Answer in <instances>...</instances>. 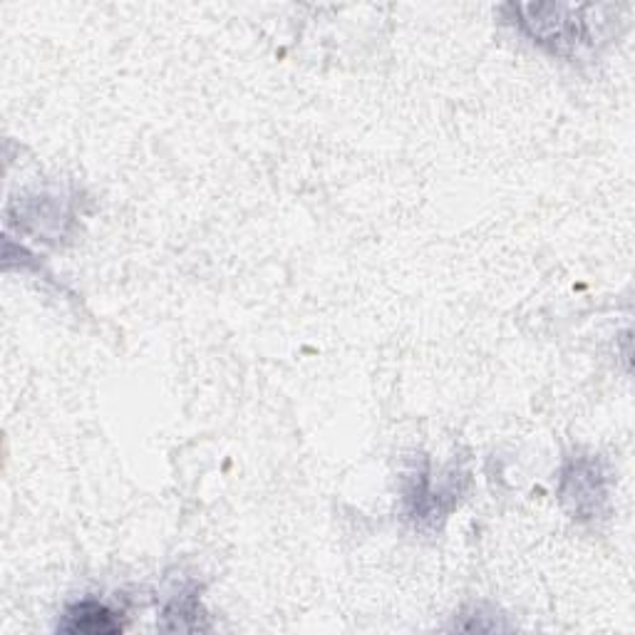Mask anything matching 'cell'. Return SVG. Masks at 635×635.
Segmentation results:
<instances>
[{"label": "cell", "instance_id": "cell-1", "mask_svg": "<svg viewBox=\"0 0 635 635\" xmlns=\"http://www.w3.org/2000/svg\"><path fill=\"white\" fill-rule=\"evenodd\" d=\"M60 631L68 633H118L122 631V623L118 621L110 608L95 601H83L70 608L62 621Z\"/></svg>", "mask_w": 635, "mask_h": 635}]
</instances>
